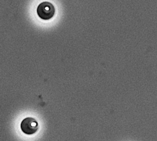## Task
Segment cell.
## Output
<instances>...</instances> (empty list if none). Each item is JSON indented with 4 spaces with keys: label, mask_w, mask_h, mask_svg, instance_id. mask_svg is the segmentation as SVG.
Returning <instances> with one entry per match:
<instances>
[{
    "label": "cell",
    "mask_w": 157,
    "mask_h": 141,
    "mask_svg": "<svg viewBox=\"0 0 157 141\" xmlns=\"http://www.w3.org/2000/svg\"><path fill=\"white\" fill-rule=\"evenodd\" d=\"M36 11L37 14L42 20H48L54 16L55 9L51 2L44 1L38 5Z\"/></svg>",
    "instance_id": "6da1fadb"
},
{
    "label": "cell",
    "mask_w": 157,
    "mask_h": 141,
    "mask_svg": "<svg viewBox=\"0 0 157 141\" xmlns=\"http://www.w3.org/2000/svg\"><path fill=\"white\" fill-rule=\"evenodd\" d=\"M20 128L22 132L25 134L32 135L38 130L39 124L34 118L27 117L21 121Z\"/></svg>",
    "instance_id": "7a4b0ae2"
}]
</instances>
